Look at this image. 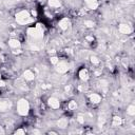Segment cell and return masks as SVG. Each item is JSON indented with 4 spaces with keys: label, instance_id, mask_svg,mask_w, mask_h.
<instances>
[{
    "label": "cell",
    "instance_id": "cell-12",
    "mask_svg": "<svg viewBox=\"0 0 135 135\" xmlns=\"http://www.w3.org/2000/svg\"><path fill=\"white\" fill-rule=\"evenodd\" d=\"M79 77L82 81H87L89 79V72L87 69H82L80 70V72H79Z\"/></svg>",
    "mask_w": 135,
    "mask_h": 135
},
{
    "label": "cell",
    "instance_id": "cell-10",
    "mask_svg": "<svg viewBox=\"0 0 135 135\" xmlns=\"http://www.w3.org/2000/svg\"><path fill=\"white\" fill-rule=\"evenodd\" d=\"M11 107L10 100H0V111H6Z\"/></svg>",
    "mask_w": 135,
    "mask_h": 135
},
{
    "label": "cell",
    "instance_id": "cell-28",
    "mask_svg": "<svg viewBox=\"0 0 135 135\" xmlns=\"http://www.w3.org/2000/svg\"><path fill=\"white\" fill-rule=\"evenodd\" d=\"M86 39H87V40H88V41H92V40H93V37H91V36H88V37H87Z\"/></svg>",
    "mask_w": 135,
    "mask_h": 135
},
{
    "label": "cell",
    "instance_id": "cell-8",
    "mask_svg": "<svg viewBox=\"0 0 135 135\" xmlns=\"http://www.w3.org/2000/svg\"><path fill=\"white\" fill-rule=\"evenodd\" d=\"M23 77H24L25 80H27V81H32V80H34L35 75H34V73L32 72L31 70H25L24 73H23Z\"/></svg>",
    "mask_w": 135,
    "mask_h": 135
},
{
    "label": "cell",
    "instance_id": "cell-23",
    "mask_svg": "<svg viewBox=\"0 0 135 135\" xmlns=\"http://www.w3.org/2000/svg\"><path fill=\"white\" fill-rule=\"evenodd\" d=\"M15 134H16V135H19V134H20V135H23V134H24V131H23L22 129H18V130L15 132Z\"/></svg>",
    "mask_w": 135,
    "mask_h": 135
},
{
    "label": "cell",
    "instance_id": "cell-11",
    "mask_svg": "<svg viewBox=\"0 0 135 135\" xmlns=\"http://www.w3.org/2000/svg\"><path fill=\"white\" fill-rule=\"evenodd\" d=\"M85 1H86V3H87V5H88L89 9H91V10L97 9V6H98L97 0H85Z\"/></svg>",
    "mask_w": 135,
    "mask_h": 135
},
{
    "label": "cell",
    "instance_id": "cell-26",
    "mask_svg": "<svg viewBox=\"0 0 135 135\" xmlns=\"http://www.w3.org/2000/svg\"><path fill=\"white\" fill-rule=\"evenodd\" d=\"M5 4H6V5L13 4V1H11V0H6V1H5Z\"/></svg>",
    "mask_w": 135,
    "mask_h": 135
},
{
    "label": "cell",
    "instance_id": "cell-5",
    "mask_svg": "<svg viewBox=\"0 0 135 135\" xmlns=\"http://www.w3.org/2000/svg\"><path fill=\"white\" fill-rule=\"evenodd\" d=\"M47 105L53 109H58L59 107H60V102H59V100L56 97H51V98H49V100H47Z\"/></svg>",
    "mask_w": 135,
    "mask_h": 135
},
{
    "label": "cell",
    "instance_id": "cell-13",
    "mask_svg": "<svg viewBox=\"0 0 135 135\" xmlns=\"http://www.w3.org/2000/svg\"><path fill=\"white\" fill-rule=\"evenodd\" d=\"M9 45H10V46L11 47H14V49H17V47H20V45H21V43L19 42V40L18 39H10L9 40Z\"/></svg>",
    "mask_w": 135,
    "mask_h": 135
},
{
    "label": "cell",
    "instance_id": "cell-7",
    "mask_svg": "<svg viewBox=\"0 0 135 135\" xmlns=\"http://www.w3.org/2000/svg\"><path fill=\"white\" fill-rule=\"evenodd\" d=\"M70 25H71V22H70V19H68V18H63L59 21V26H60V29L65 30V31L69 29Z\"/></svg>",
    "mask_w": 135,
    "mask_h": 135
},
{
    "label": "cell",
    "instance_id": "cell-9",
    "mask_svg": "<svg viewBox=\"0 0 135 135\" xmlns=\"http://www.w3.org/2000/svg\"><path fill=\"white\" fill-rule=\"evenodd\" d=\"M90 100H91V102H93V104H99V102L101 101V96L97 93H93V94H91V96H90Z\"/></svg>",
    "mask_w": 135,
    "mask_h": 135
},
{
    "label": "cell",
    "instance_id": "cell-16",
    "mask_svg": "<svg viewBox=\"0 0 135 135\" xmlns=\"http://www.w3.org/2000/svg\"><path fill=\"white\" fill-rule=\"evenodd\" d=\"M122 124V119L119 116H114L113 117V126H120Z\"/></svg>",
    "mask_w": 135,
    "mask_h": 135
},
{
    "label": "cell",
    "instance_id": "cell-22",
    "mask_svg": "<svg viewBox=\"0 0 135 135\" xmlns=\"http://www.w3.org/2000/svg\"><path fill=\"white\" fill-rule=\"evenodd\" d=\"M77 121L79 124H83V122H85V118H83V116H81V115H79L77 117Z\"/></svg>",
    "mask_w": 135,
    "mask_h": 135
},
{
    "label": "cell",
    "instance_id": "cell-1",
    "mask_svg": "<svg viewBox=\"0 0 135 135\" xmlns=\"http://www.w3.org/2000/svg\"><path fill=\"white\" fill-rule=\"evenodd\" d=\"M27 34L31 37H33L35 39H40L43 37V29L40 23H37V25L35 27H30L27 29Z\"/></svg>",
    "mask_w": 135,
    "mask_h": 135
},
{
    "label": "cell",
    "instance_id": "cell-29",
    "mask_svg": "<svg viewBox=\"0 0 135 135\" xmlns=\"http://www.w3.org/2000/svg\"><path fill=\"white\" fill-rule=\"evenodd\" d=\"M70 90H71V87L70 86H67L66 87V91H67V92H70Z\"/></svg>",
    "mask_w": 135,
    "mask_h": 135
},
{
    "label": "cell",
    "instance_id": "cell-30",
    "mask_svg": "<svg viewBox=\"0 0 135 135\" xmlns=\"http://www.w3.org/2000/svg\"><path fill=\"white\" fill-rule=\"evenodd\" d=\"M33 133H39V131H37V130H34V131H33Z\"/></svg>",
    "mask_w": 135,
    "mask_h": 135
},
{
    "label": "cell",
    "instance_id": "cell-27",
    "mask_svg": "<svg viewBox=\"0 0 135 135\" xmlns=\"http://www.w3.org/2000/svg\"><path fill=\"white\" fill-rule=\"evenodd\" d=\"M5 86V82L3 80H0V87H4Z\"/></svg>",
    "mask_w": 135,
    "mask_h": 135
},
{
    "label": "cell",
    "instance_id": "cell-4",
    "mask_svg": "<svg viewBox=\"0 0 135 135\" xmlns=\"http://www.w3.org/2000/svg\"><path fill=\"white\" fill-rule=\"evenodd\" d=\"M68 70H69V67H68V65L66 62H58L57 65H56V71L58 73H60V74H65L68 72Z\"/></svg>",
    "mask_w": 135,
    "mask_h": 135
},
{
    "label": "cell",
    "instance_id": "cell-14",
    "mask_svg": "<svg viewBox=\"0 0 135 135\" xmlns=\"http://www.w3.org/2000/svg\"><path fill=\"white\" fill-rule=\"evenodd\" d=\"M57 126H58V128H60V129H66L68 127V119L67 118H60V119L57 121Z\"/></svg>",
    "mask_w": 135,
    "mask_h": 135
},
{
    "label": "cell",
    "instance_id": "cell-17",
    "mask_svg": "<svg viewBox=\"0 0 135 135\" xmlns=\"http://www.w3.org/2000/svg\"><path fill=\"white\" fill-rule=\"evenodd\" d=\"M127 113H128L129 115H131V116H134L135 115V107L133 105L129 106L128 109H127Z\"/></svg>",
    "mask_w": 135,
    "mask_h": 135
},
{
    "label": "cell",
    "instance_id": "cell-15",
    "mask_svg": "<svg viewBox=\"0 0 135 135\" xmlns=\"http://www.w3.org/2000/svg\"><path fill=\"white\" fill-rule=\"evenodd\" d=\"M49 5L51 7H59L61 5V1L60 0H49Z\"/></svg>",
    "mask_w": 135,
    "mask_h": 135
},
{
    "label": "cell",
    "instance_id": "cell-25",
    "mask_svg": "<svg viewBox=\"0 0 135 135\" xmlns=\"http://www.w3.org/2000/svg\"><path fill=\"white\" fill-rule=\"evenodd\" d=\"M41 88H42V89H49V88H51V86H50V85H47V86L42 85V86H41Z\"/></svg>",
    "mask_w": 135,
    "mask_h": 135
},
{
    "label": "cell",
    "instance_id": "cell-24",
    "mask_svg": "<svg viewBox=\"0 0 135 135\" xmlns=\"http://www.w3.org/2000/svg\"><path fill=\"white\" fill-rule=\"evenodd\" d=\"M100 83H101L102 87H107V86H108V81H107V80H101Z\"/></svg>",
    "mask_w": 135,
    "mask_h": 135
},
{
    "label": "cell",
    "instance_id": "cell-18",
    "mask_svg": "<svg viewBox=\"0 0 135 135\" xmlns=\"http://www.w3.org/2000/svg\"><path fill=\"white\" fill-rule=\"evenodd\" d=\"M69 109L70 110H75L77 108V104H76V101H74V100H72V101H70L69 102Z\"/></svg>",
    "mask_w": 135,
    "mask_h": 135
},
{
    "label": "cell",
    "instance_id": "cell-6",
    "mask_svg": "<svg viewBox=\"0 0 135 135\" xmlns=\"http://www.w3.org/2000/svg\"><path fill=\"white\" fill-rule=\"evenodd\" d=\"M118 30H119V32H120L121 34H130L131 32H132V29L130 27V25L125 24V23H121V24H119Z\"/></svg>",
    "mask_w": 135,
    "mask_h": 135
},
{
    "label": "cell",
    "instance_id": "cell-2",
    "mask_svg": "<svg viewBox=\"0 0 135 135\" xmlns=\"http://www.w3.org/2000/svg\"><path fill=\"white\" fill-rule=\"evenodd\" d=\"M30 111V104L25 99H20L17 104V112L21 116H25L29 114Z\"/></svg>",
    "mask_w": 135,
    "mask_h": 135
},
{
    "label": "cell",
    "instance_id": "cell-19",
    "mask_svg": "<svg viewBox=\"0 0 135 135\" xmlns=\"http://www.w3.org/2000/svg\"><path fill=\"white\" fill-rule=\"evenodd\" d=\"M50 60H51V63H52V65H55V66H56L57 63L59 62V58L56 57V56H53V57L50 58Z\"/></svg>",
    "mask_w": 135,
    "mask_h": 135
},
{
    "label": "cell",
    "instance_id": "cell-21",
    "mask_svg": "<svg viewBox=\"0 0 135 135\" xmlns=\"http://www.w3.org/2000/svg\"><path fill=\"white\" fill-rule=\"evenodd\" d=\"M85 25L86 26H88V27H93L94 26V22L93 21H91V20H85Z\"/></svg>",
    "mask_w": 135,
    "mask_h": 135
},
{
    "label": "cell",
    "instance_id": "cell-20",
    "mask_svg": "<svg viewBox=\"0 0 135 135\" xmlns=\"http://www.w3.org/2000/svg\"><path fill=\"white\" fill-rule=\"evenodd\" d=\"M90 60H91V62H92L93 65H98V63H99V59L96 56H91Z\"/></svg>",
    "mask_w": 135,
    "mask_h": 135
},
{
    "label": "cell",
    "instance_id": "cell-3",
    "mask_svg": "<svg viewBox=\"0 0 135 135\" xmlns=\"http://www.w3.org/2000/svg\"><path fill=\"white\" fill-rule=\"evenodd\" d=\"M16 21L19 24H27V23L32 22V18L30 16V13L27 11H21L16 15Z\"/></svg>",
    "mask_w": 135,
    "mask_h": 135
}]
</instances>
